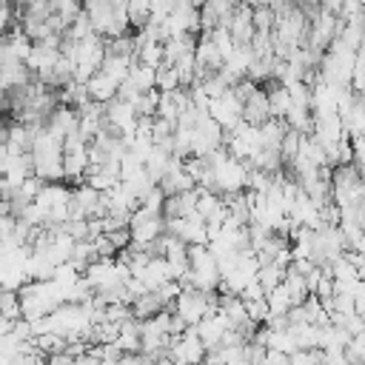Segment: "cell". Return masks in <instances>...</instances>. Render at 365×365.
<instances>
[{"instance_id":"cell-7","label":"cell","mask_w":365,"mask_h":365,"mask_svg":"<svg viewBox=\"0 0 365 365\" xmlns=\"http://www.w3.org/2000/svg\"><path fill=\"white\" fill-rule=\"evenodd\" d=\"M131 242L134 245H143V248H154L157 240L165 234V217H157V214H145V211H134L131 214Z\"/></svg>"},{"instance_id":"cell-6","label":"cell","mask_w":365,"mask_h":365,"mask_svg":"<svg viewBox=\"0 0 365 365\" xmlns=\"http://www.w3.org/2000/svg\"><path fill=\"white\" fill-rule=\"evenodd\" d=\"M177 365H202L205 362V356H208V348H205V342L197 336V331H194V325H188L182 334H177V336H171V342H168V351H165Z\"/></svg>"},{"instance_id":"cell-3","label":"cell","mask_w":365,"mask_h":365,"mask_svg":"<svg viewBox=\"0 0 365 365\" xmlns=\"http://www.w3.org/2000/svg\"><path fill=\"white\" fill-rule=\"evenodd\" d=\"M220 262L208 245H188V277L182 285L200 288V291H217L220 288Z\"/></svg>"},{"instance_id":"cell-14","label":"cell","mask_w":365,"mask_h":365,"mask_svg":"<svg viewBox=\"0 0 365 365\" xmlns=\"http://www.w3.org/2000/svg\"><path fill=\"white\" fill-rule=\"evenodd\" d=\"M268 103H271V117L277 120H285L291 106H294V97H291V88L282 86V83H268Z\"/></svg>"},{"instance_id":"cell-20","label":"cell","mask_w":365,"mask_h":365,"mask_svg":"<svg viewBox=\"0 0 365 365\" xmlns=\"http://www.w3.org/2000/svg\"><path fill=\"white\" fill-rule=\"evenodd\" d=\"M0 317H3V319H11V322L23 317L20 291H11V288H0Z\"/></svg>"},{"instance_id":"cell-16","label":"cell","mask_w":365,"mask_h":365,"mask_svg":"<svg viewBox=\"0 0 365 365\" xmlns=\"http://www.w3.org/2000/svg\"><path fill=\"white\" fill-rule=\"evenodd\" d=\"M163 308H168V305L163 302V297H160L157 291H145V294H140V297L131 302V314H134V319H148V317L160 314Z\"/></svg>"},{"instance_id":"cell-17","label":"cell","mask_w":365,"mask_h":365,"mask_svg":"<svg viewBox=\"0 0 365 365\" xmlns=\"http://www.w3.org/2000/svg\"><path fill=\"white\" fill-rule=\"evenodd\" d=\"M265 299H268V317H285L291 308H294V299H291V294H288V288L279 282L277 288H271L268 294H265Z\"/></svg>"},{"instance_id":"cell-18","label":"cell","mask_w":365,"mask_h":365,"mask_svg":"<svg viewBox=\"0 0 365 365\" xmlns=\"http://www.w3.org/2000/svg\"><path fill=\"white\" fill-rule=\"evenodd\" d=\"M151 11H154V0H125V14L131 29H143L151 20Z\"/></svg>"},{"instance_id":"cell-24","label":"cell","mask_w":365,"mask_h":365,"mask_svg":"<svg viewBox=\"0 0 365 365\" xmlns=\"http://www.w3.org/2000/svg\"><path fill=\"white\" fill-rule=\"evenodd\" d=\"M245 302V311H248V317H251V322L254 325H265V319H268V299L265 297H259V299H242Z\"/></svg>"},{"instance_id":"cell-2","label":"cell","mask_w":365,"mask_h":365,"mask_svg":"<svg viewBox=\"0 0 365 365\" xmlns=\"http://www.w3.org/2000/svg\"><path fill=\"white\" fill-rule=\"evenodd\" d=\"M20 305H23V319L34 322L48 317L54 308L63 305V294L54 285V279H29L20 288Z\"/></svg>"},{"instance_id":"cell-21","label":"cell","mask_w":365,"mask_h":365,"mask_svg":"<svg viewBox=\"0 0 365 365\" xmlns=\"http://www.w3.org/2000/svg\"><path fill=\"white\" fill-rule=\"evenodd\" d=\"M163 205H165V191L160 188V185H154L151 191H145V197L140 200V211H145V214H157V217H163Z\"/></svg>"},{"instance_id":"cell-22","label":"cell","mask_w":365,"mask_h":365,"mask_svg":"<svg viewBox=\"0 0 365 365\" xmlns=\"http://www.w3.org/2000/svg\"><path fill=\"white\" fill-rule=\"evenodd\" d=\"M174 88H182L180 86V74L171 63H163L157 68V91H174Z\"/></svg>"},{"instance_id":"cell-23","label":"cell","mask_w":365,"mask_h":365,"mask_svg":"<svg viewBox=\"0 0 365 365\" xmlns=\"http://www.w3.org/2000/svg\"><path fill=\"white\" fill-rule=\"evenodd\" d=\"M274 26H277V9H271L268 3L257 6L254 9V29L257 31H274Z\"/></svg>"},{"instance_id":"cell-11","label":"cell","mask_w":365,"mask_h":365,"mask_svg":"<svg viewBox=\"0 0 365 365\" xmlns=\"http://www.w3.org/2000/svg\"><path fill=\"white\" fill-rule=\"evenodd\" d=\"M194 331H197V336L205 342V348L211 351V348H217V345L222 342V336L231 331V322H228V317H225L220 308H214L211 314H205V317L194 325Z\"/></svg>"},{"instance_id":"cell-8","label":"cell","mask_w":365,"mask_h":365,"mask_svg":"<svg viewBox=\"0 0 365 365\" xmlns=\"http://www.w3.org/2000/svg\"><path fill=\"white\" fill-rule=\"evenodd\" d=\"M165 231H171L174 237H180L188 245H208V222L197 211L194 214H185V217L165 220Z\"/></svg>"},{"instance_id":"cell-12","label":"cell","mask_w":365,"mask_h":365,"mask_svg":"<svg viewBox=\"0 0 365 365\" xmlns=\"http://www.w3.org/2000/svg\"><path fill=\"white\" fill-rule=\"evenodd\" d=\"M242 120L251 125H262L271 120V103H268V88L257 86L245 100H242Z\"/></svg>"},{"instance_id":"cell-4","label":"cell","mask_w":365,"mask_h":365,"mask_svg":"<svg viewBox=\"0 0 365 365\" xmlns=\"http://www.w3.org/2000/svg\"><path fill=\"white\" fill-rule=\"evenodd\" d=\"M217 308V291H200V288H191L185 285L182 294L174 299V314H180L188 325H197L205 314H211Z\"/></svg>"},{"instance_id":"cell-25","label":"cell","mask_w":365,"mask_h":365,"mask_svg":"<svg viewBox=\"0 0 365 365\" xmlns=\"http://www.w3.org/2000/svg\"><path fill=\"white\" fill-rule=\"evenodd\" d=\"M11 29H14V11H11L9 3H0V37Z\"/></svg>"},{"instance_id":"cell-19","label":"cell","mask_w":365,"mask_h":365,"mask_svg":"<svg viewBox=\"0 0 365 365\" xmlns=\"http://www.w3.org/2000/svg\"><path fill=\"white\" fill-rule=\"evenodd\" d=\"M282 279H285V265H279V262H259V268H257V282L265 288V294H268L271 288H277Z\"/></svg>"},{"instance_id":"cell-5","label":"cell","mask_w":365,"mask_h":365,"mask_svg":"<svg viewBox=\"0 0 365 365\" xmlns=\"http://www.w3.org/2000/svg\"><path fill=\"white\" fill-rule=\"evenodd\" d=\"M88 143L80 134H71L63 140V180L66 182H83L88 174Z\"/></svg>"},{"instance_id":"cell-15","label":"cell","mask_w":365,"mask_h":365,"mask_svg":"<svg viewBox=\"0 0 365 365\" xmlns=\"http://www.w3.org/2000/svg\"><path fill=\"white\" fill-rule=\"evenodd\" d=\"M114 345H117L123 354H140V319L131 317V319L120 322Z\"/></svg>"},{"instance_id":"cell-26","label":"cell","mask_w":365,"mask_h":365,"mask_svg":"<svg viewBox=\"0 0 365 365\" xmlns=\"http://www.w3.org/2000/svg\"><path fill=\"white\" fill-rule=\"evenodd\" d=\"M46 365H74V356L68 351H57V354L46 356Z\"/></svg>"},{"instance_id":"cell-9","label":"cell","mask_w":365,"mask_h":365,"mask_svg":"<svg viewBox=\"0 0 365 365\" xmlns=\"http://www.w3.org/2000/svg\"><path fill=\"white\" fill-rule=\"evenodd\" d=\"M336 31H339V14L322 9L317 17L308 20V40H305V46H311L317 51H325L336 40Z\"/></svg>"},{"instance_id":"cell-30","label":"cell","mask_w":365,"mask_h":365,"mask_svg":"<svg viewBox=\"0 0 365 365\" xmlns=\"http://www.w3.org/2000/svg\"><path fill=\"white\" fill-rule=\"evenodd\" d=\"M240 3H245V6H251V9H257V6H262L265 0H240Z\"/></svg>"},{"instance_id":"cell-10","label":"cell","mask_w":365,"mask_h":365,"mask_svg":"<svg viewBox=\"0 0 365 365\" xmlns=\"http://www.w3.org/2000/svg\"><path fill=\"white\" fill-rule=\"evenodd\" d=\"M208 114L222 125V131H231V128H237L242 123V100L234 94V88H228L225 94L211 100Z\"/></svg>"},{"instance_id":"cell-1","label":"cell","mask_w":365,"mask_h":365,"mask_svg":"<svg viewBox=\"0 0 365 365\" xmlns=\"http://www.w3.org/2000/svg\"><path fill=\"white\" fill-rule=\"evenodd\" d=\"M29 154H31V168L40 180H46V182L63 180V137H57L46 125H40Z\"/></svg>"},{"instance_id":"cell-31","label":"cell","mask_w":365,"mask_h":365,"mask_svg":"<svg viewBox=\"0 0 365 365\" xmlns=\"http://www.w3.org/2000/svg\"><path fill=\"white\" fill-rule=\"evenodd\" d=\"M0 365H11V359L9 356H0Z\"/></svg>"},{"instance_id":"cell-29","label":"cell","mask_w":365,"mask_h":365,"mask_svg":"<svg viewBox=\"0 0 365 365\" xmlns=\"http://www.w3.org/2000/svg\"><path fill=\"white\" fill-rule=\"evenodd\" d=\"M319 6H322L325 11H334V14H339V9H342V0H319Z\"/></svg>"},{"instance_id":"cell-13","label":"cell","mask_w":365,"mask_h":365,"mask_svg":"<svg viewBox=\"0 0 365 365\" xmlns=\"http://www.w3.org/2000/svg\"><path fill=\"white\" fill-rule=\"evenodd\" d=\"M86 88H88V97L94 100V103H111L117 94H120V83L114 80V77H108L106 71H97V74H91V80L86 83Z\"/></svg>"},{"instance_id":"cell-27","label":"cell","mask_w":365,"mask_h":365,"mask_svg":"<svg viewBox=\"0 0 365 365\" xmlns=\"http://www.w3.org/2000/svg\"><path fill=\"white\" fill-rule=\"evenodd\" d=\"M268 365H291V354H282V351L268 348Z\"/></svg>"},{"instance_id":"cell-28","label":"cell","mask_w":365,"mask_h":365,"mask_svg":"<svg viewBox=\"0 0 365 365\" xmlns=\"http://www.w3.org/2000/svg\"><path fill=\"white\" fill-rule=\"evenodd\" d=\"M74 365H100V356L88 348L86 354H80V356H74Z\"/></svg>"}]
</instances>
